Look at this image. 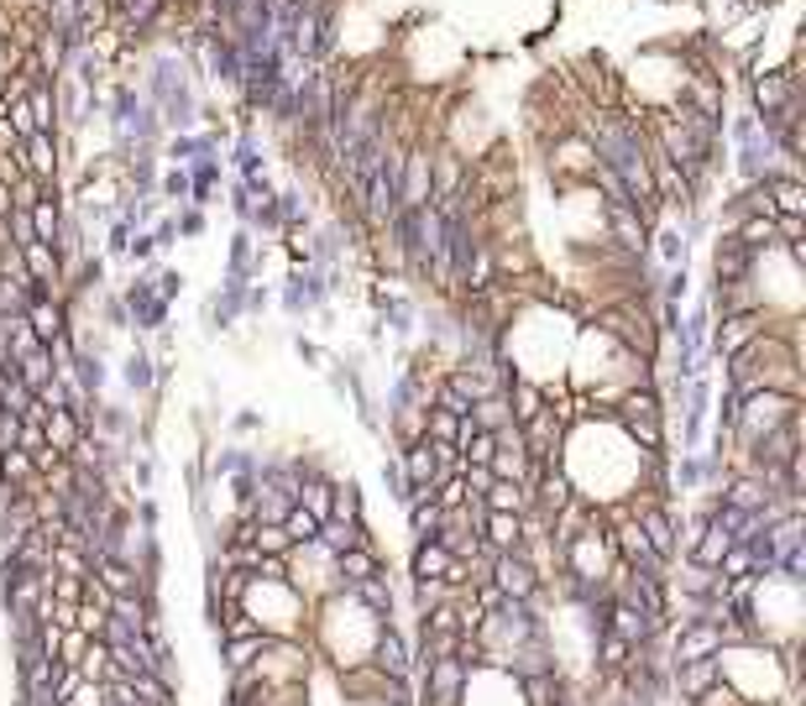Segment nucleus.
I'll list each match as a JSON object with an SVG mask.
<instances>
[{
  "instance_id": "1",
  "label": "nucleus",
  "mask_w": 806,
  "mask_h": 706,
  "mask_svg": "<svg viewBox=\"0 0 806 706\" xmlns=\"http://www.w3.org/2000/svg\"><path fill=\"white\" fill-rule=\"evenodd\" d=\"M802 419V393H770V387H754V393H739V409H733V424H728V440L733 450L765 440L770 429Z\"/></svg>"
},
{
  "instance_id": "2",
  "label": "nucleus",
  "mask_w": 806,
  "mask_h": 706,
  "mask_svg": "<svg viewBox=\"0 0 806 706\" xmlns=\"http://www.w3.org/2000/svg\"><path fill=\"white\" fill-rule=\"evenodd\" d=\"M492 587L503 591V596H513V602H529V596L545 587V576L535 570L529 550L513 544V550H498V555H492Z\"/></svg>"
},
{
  "instance_id": "3",
  "label": "nucleus",
  "mask_w": 806,
  "mask_h": 706,
  "mask_svg": "<svg viewBox=\"0 0 806 706\" xmlns=\"http://www.w3.org/2000/svg\"><path fill=\"white\" fill-rule=\"evenodd\" d=\"M372 670H383L388 680H414V639H404L398 622H378V639H372Z\"/></svg>"
},
{
  "instance_id": "4",
  "label": "nucleus",
  "mask_w": 806,
  "mask_h": 706,
  "mask_svg": "<svg viewBox=\"0 0 806 706\" xmlns=\"http://www.w3.org/2000/svg\"><path fill=\"white\" fill-rule=\"evenodd\" d=\"M120 304H126V320H131V330H137V335L163 330V324H168V309H174V304H168V298H163L148 283V272H142V278L126 288V298H120Z\"/></svg>"
},
{
  "instance_id": "5",
  "label": "nucleus",
  "mask_w": 806,
  "mask_h": 706,
  "mask_svg": "<svg viewBox=\"0 0 806 706\" xmlns=\"http://www.w3.org/2000/svg\"><path fill=\"white\" fill-rule=\"evenodd\" d=\"M393 455H398V471H404L409 487L435 492V450H430V440H404Z\"/></svg>"
},
{
  "instance_id": "6",
  "label": "nucleus",
  "mask_w": 806,
  "mask_h": 706,
  "mask_svg": "<svg viewBox=\"0 0 806 706\" xmlns=\"http://www.w3.org/2000/svg\"><path fill=\"white\" fill-rule=\"evenodd\" d=\"M22 320H27V324H31V335H37V341L48 346V341L68 335V304H59V298H31Z\"/></svg>"
},
{
  "instance_id": "7",
  "label": "nucleus",
  "mask_w": 806,
  "mask_h": 706,
  "mask_svg": "<svg viewBox=\"0 0 806 706\" xmlns=\"http://www.w3.org/2000/svg\"><path fill=\"white\" fill-rule=\"evenodd\" d=\"M315 539L325 544L330 555H346V550H378V539H372L367 524H341V518H325Z\"/></svg>"
},
{
  "instance_id": "8",
  "label": "nucleus",
  "mask_w": 806,
  "mask_h": 706,
  "mask_svg": "<svg viewBox=\"0 0 806 706\" xmlns=\"http://www.w3.org/2000/svg\"><path fill=\"white\" fill-rule=\"evenodd\" d=\"M450 550L440 539H414V550H409V581H440L450 565Z\"/></svg>"
},
{
  "instance_id": "9",
  "label": "nucleus",
  "mask_w": 806,
  "mask_h": 706,
  "mask_svg": "<svg viewBox=\"0 0 806 706\" xmlns=\"http://www.w3.org/2000/svg\"><path fill=\"white\" fill-rule=\"evenodd\" d=\"M378 570H388L383 550H346V555H335V587H357Z\"/></svg>"
},
{
  "instance_id": "10",
  "label": "nucleus",
  "mask_w": 806,
  "mask_h": 706,
  "mask_svg": "<svg viewBox=\"0 0 806 706\" xmlns=\"http://www.w3.org/2000/svg\"><path fill=\"white\" fill-rule=\"evenodd\" d=\"M728 550H733V534H728V529H717L713 518H707V529H702L696 539H691V544H687V555H681V560H691V565H707V570H717V560L728 555Z\"/></svg>"
},
{
  "instance_id": "11",
  "label": "nucleus",
  "mask_w": 806,
  "mask_h": 706,
  "mask_svg": "<svg viewBox=\"0 0 806 706\" xmlns=\"http://www.w3.org/2000/svg\"><path fill=\"white\" fill-rule=\"evenodd\" d=\"M42 440H48L63 455V461H68V450L85 440V424H79V419H74L68 409H48V419H42Z\"/></svg>"
},
{
  "instance_id": "12",
  "label": "nucleus",
  "mask_w": 806,
  "mask_h": 706,
  "mask_svg": "<svg viewBox=\"0 0 806 706\" xmlns=\"http://www.w3.org/2000/svg\"><path fill=\"white\" fill-rule=\"evenodd\" d=\"M513 544H524V529H519V513H487L482 518V550H513Z\"/></svg>"
},
{
  "instance_id": "13",
  "label": "nucleus",
  "mask_w": 806,
  "mask_h": 706,
  "mask_svg": "<svg viewBox=\"0 0 806 706\" xmlns=\"http://www.w3.org/2000/svg\"><path fill=\"white\" fill-rule=\"evenodd\" d=\"M268 644H272L268 633H252V639H220V665H226V676H241Z\"/></svg>"
},
{
  "instance_id": "14",
  "label": "nucleus",
  "mask_w": 806,
  "mask_h": 706,
  "mask_svg": "<svg viewBox=\"0 0 806 706\" xmlns=\"http://www.w3.org/2000/svg\"><path fill=\"white\" fill-rule=\"evenodd\" d=\"M120 383L131 387L137 398H152L157 393V367H152L148 351H131L126 361H120Z\"/></svg>"
},
{
  "instance_id": "15",
  "label": "nucleus",
  "mask_w": 806,
  "mask_h": 706,
  "mask_svg": "<svg viewBox=\"0 0 806 706\" xmlns=\"http://www.w3.org/2000/svg\"><path fill=\"white\" fill-rule=\"evenodd\" d=\"M31 235L37 241H48V246H59V235H63V209H59V200H53V189L31 205Z\"/></svg>"
},
{
  "instance_id": "16",
  "label": "nucleus",
  "mask_w": 806,
  "mask_h": 706,
  "mask_svg": "<svg viewBox=\"0 0 806 706\" xmlns=\"http://www.w3.org/2000/svg\"><path fill=\"white\" fill-rule=\"evenodd\" d=\"M482 502H487V513H524L535 498H529L524 482H492V487L482 492Z\"/></svg>"
},
{
  "instance_id": "17",
  "label": "nucleus",
  "mask_w": 806,
  "mask_h": 706,
  "mask_svg": "<svg viewBox=\"0 0 806 706\" xmlns=\"http://www.w3.org/2000/svg\"><path fill=\"white\" fill-rule=\"evenodd\" d=\"M472 424H477V429H487V435L508 429V424H513V413H508V398H503V393H492V398H477V403H472Z\"/></svg>"
},
{
  "instance_id": "18",
  "label": "nucleus",
  "mask_w": 806,
  "mask_h": 706,
  "mask_svg": "<svg viewBox=\"0 0 806 706\" xmlns=\"http://www.w3.org/2000/svg\"><path fill=\"white\" fill-rule=\"evenodd\" d=\"M48 565H53V576H74V581H85L90 576V555L85 550H74V544H53V555H48Z\"/></svg>"
},
{
  "instance_id": "19",
  "label": "nucleus",
  "mask_w": 806,
  "mask_h": 706,
  "mask_svg": "<svg viewBox=\"0 0 806 706\" xmlns=\"http://www.w3.org/2000/svg\"><path fill=\"white\" fill-rule=\"evenodd\" d=\"M252 550H257V555H289V550H294V539H289V529H283V524H257V529H252Z\"/></svg>"
},
{
  "instance_id": "20",
  "label": "nucleus",
  "mask_w": 806,
  "mask_h": 706,
  "mask_svg": "<svg viewBox=\"0 0 806 706\" xmlns=\"http://www.w3.org/2000/svg\"><path fill=\"white\" fill-rule=\"evenodd\" d=\"M456 435H461V419L446 409H424V440L430 445H456Z\"/></svg>"
},
{
  "instance_id": "21",
  "label": "nucleus",
  "mask_w": 806,
  "mask_h": 706,
  "mask_svg": "<svg viewBox=\"0 0 806 706\" xmlns=\"http://www.w3.org/2000/svg\"><path fill=\"white\" fill-rule=\"evenodd\" d=\"M37 403V393H31L16 372H5V393H0V409L5 413H16V419H27V409Z\"/></svg>"
},
{
  "instance_id": "22",
  "label": "nucleus",
  "mask_w": 806,
  "mask_h": 706,
  "mask_svg": "<svg viewBox=\"0 0 806 706\" xmlns=\"http://www.w3.org/2000/svg\"><path fill=\"white\" fill-rule=\"evenodd\" d=\"M283 529H289V539H294V544H309V539L320 534V518H315L309 508H299V502H294V508L283 513Z\"/></svg>"
},
{
  "instance_id": "23",
  "label": "nucleus",
  "mask_w": 806,
  "mask_h": 706,
  "mask_svg": "<svg viewBox=\"0 0 806 706\" xmlns=\"http://www.w3.org/2000/svg\"><path fill=\"white\" fill-rule=\"evenodd\" d=\"M409 596H414V613L424 618L430 607H440V602H446L450 587H446V581H409Z\"/></svg>"
},
{
  "instance_id": "24",
  "label": "nucleus",
  "mask_w": 806,
  "mask_h": 706,
  "mask_svg": "<svg viewBox=\"0 0 806 706\" xmlns=\"http://www.w3.org/2000/svg\"><path fill=\"white\" fill-rule=\"evenodd\" d=\"M157 194H163V200L189 205V168H168V174H157Z\"/></svg>"
},
{
  "instance_id": "25",
  "label": "nucleus",
  "mask_w": 806,
  "mask_h": 706,
  "mask_svg": "<svg viewBox=\"0 0 806 706\" xmlns=\"http://www.w3.org/2000/svg\"><path fill=\"white\" fill-rule=\"evenodd\" d=\"M31 351H42V341L31 335L27 320H11V367H16L22 356H31Z\"/></svg>"
},
{
  "instance_id": "26",
  "label": "nucleus",
  "mask_w": 806,
  "mask_h": 706,
  "mask_svg": "<svg viewBox=\"0 0 806 706\" xmlns=\"http://www.w3.org/2000/svg\"><path fill=\"white\" fill-rule=\"evenodd\" d=\"M90 649V633H79V628H63V639H59V665H79V654Z\"/></svg>"
},
{
  "instance_id": "27",
  "label": "nucleus",
  "mask_w": 806,
  "mask_h": 706,
  "mask_svg": "<svg viewBox=\"0 0 806 706\" xmlns=\"http://www.w3.org/2000/svg\"><path fill=\"white\" fill-rule=\"evenodd\" d=\"M105 618H111L105 607H90V602H79V618H74V628H79V633H90V639H100V633H105Z\"/></svg>"
},
{
  "instance_id": "28",
  "label": "nucleus",
  "mask_w": 806,
  "mask_h": 706,
  "mask_svg": "<svg viewBox=\"0 0 806 706\" xmlns=\"http://www.w3.org/2000/svg\"><path fill=\"white\" fill-rule=\"evenodd\" d=\"M68 706H111V702H105V685H100V680H85V676H79V685H74Z\"/></svg>"
},
{
  "instance_id": "29",
  "label": "nucleus",
  "mask_w": 806,
  "mask_h": 706,
  "mask_svg": "<svg viewBox=\"0 0 806 706\" xmlns=\"http://www.w3.org/2000/svg\"><path fill=\"white\" fill-rule=\"evenodd\" d=\"M174 226H179V235H205V209H200V205H179V209H174Z\"/></svg>"
},
{
  "instance_id": "30",
  "label": "nucleus",
  "mask_w": 806,
  "mask_h": 706,
  "mask_svg": "<svg viewBox=\"0 0 806 706\" xmlns=\"http://www.w3.org/2000/svg\"><path fill=\"white\" fill-rule=\"evenodd\" d=\"M435 450V476H456L461 471V450L456 445H430Z\"/></svg>"
},
{
  "instance_id": "31",
  "label": "nucleus",
  "mask_w": 806,
  "mask_h": 706,
  "mask_svg": "<svg viewBox=\"0 0 806 706\" xmlns=\"http://www.w3.org/2000/svg\"><path fill=\"white\" fill-rule=\"evenodd\" d=\"M152 252H157V241H152V235H131V246H126V257H131V262H152Z\"/></svg>"
},
{
  "instance_id": "32",
  "label": "nucleus",
  "mask_w": 806,
  "mask_h": 706,
  "mask_svg": "<svg viewBox=\"0 0 806 706\" xmlns=\"http://www.w3.org/2000/svg\"><path fill=\"white\" fill-rule=\"evenodd\" d=\"M105 246H111V252H126V246H131V220H116L111 235H105Z\"/></svg>"
},
{
  "instance_id": "33",
  "label": "nucleus",
  "mask_w": 806,
  "mask_h": 706,
  "mask_svg": "<svg viewBox=\"0 0 806 706\" xmlns=\"http://www.w3.org/2000/svg\"><path fill=\"white\" fill-rule=\"evenodd\" d=\"M299 356L309 361V367H320V361H325V351H320L315 341H304V335H299Z\"/></svg>"
},
{
  "instance_id": "34",
  "label": "nucleus",
  "mask_w": 806,
  "mask_h": 706,
  "mask_svg": "<svg viewBox=\"0 0 806 706\" xmlns=\"http://www.w3.org/2000/svg\"><path fill=\"white\" fill-rule=\"evenodd\" d=\"M0 367H11V320H0Z\"/></svg>"
}]
</instances>
